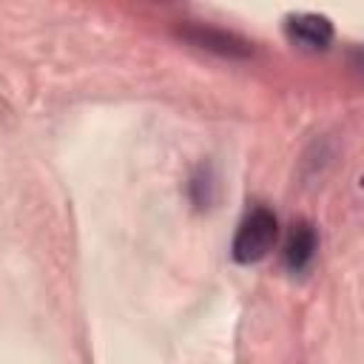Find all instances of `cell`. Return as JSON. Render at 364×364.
Here are the masks:
<instances>
[{
	"label": "cell",
	"instance_id": "6da1fadb",
	"mask_svg": "<svg viewBox=\"0 0 364 364\" xmlns=\"http://www.w3.org/2000/svg\"><path fill=\"white\" fill-rule=\"evenodd\" d=\"M276 239H279V219L270 208L259 205L247 210L245 219L239 222L230 245V256L239 264H256L276 247Z\"/></svg>",
	"mask_w": 364,
	"mask_h": 364
},
{
	"label": "cell",
	"instance_id": "7a4b0ae2",
	"mask_svg": "<svg viewBox=\"0 0 364 364\" xmlns=\"http://www.w3.org/2000/svg\"><path fill=\"white\" fill-rule=\"evenodd\" d=\"M179 37L202 51H213V54L230 57V60H247L253 54V43H247L245 37H239L228 28L208 26V23H182Z\"/></svg>",
	"mask_w": 364,
	"mask_h": 364
},
{
	"label": "cell",
	"instance_id": "3957f363",
	"mask_svg": "<svg viewBox=\"0 0 364 364\" xmlns=\"http://www.w3.org/2000/svg\"><path fill=\"white\" fill-rule=\"evenodd\" d=\"M284 34L290 43L310 48V51H324L333 43V23L324 14H313V11H299V14H287L284 17Z\"/></svg>",
	"mask_w": 364,
	"mask_h": 364
},
{
	"label": "cell",
	"instance_id": "277c9868",
	"mask_svg": "<svg viewBox=\"0 0 364 364\" xmlns=\"http://www.w3.org/2000/svg\"><path fill=\"white\" fill-rule=\"evenodd\" d=\"M318 250V236H316V228L307 222V219H296L284 236V247H282V259H284V267L290 273H301L313 256Z\"/></svg>",
	"mask_w": 364,
	"mask_h": 364
},
{
	"label": "cell",
	"instance_id": "5b68a950",
	"mask_svg": "<svg viewBox=\"0 0 364 364\" xmlns=\"http://www.w3.org/2000/svg\"><path fill=\"white\" fill-rule=\"evenodd\" d=\"M188 196L191 202L205 210L216 202V176H213V168L210 165H199L193 173H191V182H188Z\"/></svg>",
	"mask_w": 364,
	"mask_h": 364
}]
</instances>
